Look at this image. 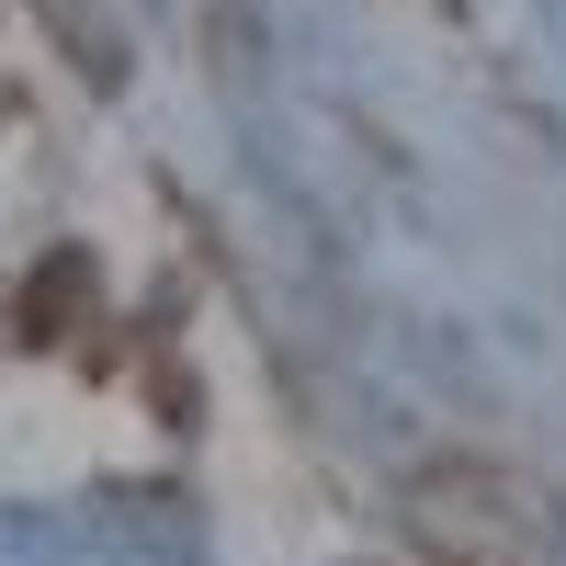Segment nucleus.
I'll return each instance as SVG.
<instances>
[{
	"mask_svg": "<svg viewBox=\"0 0 566 566\" xmlns=\"http://www.w3.org/2000/svg\"><path fill=\"white\" fill-rule=\"evenodd\" d=\"M91 328V261L80 250H45L23 283H12V340L23 352H69Z\"/></svg>",
	"mask_w": 566,
	"mask_h": 566,
	"instance_id": "f03ea898",
	"label": "nucleus"
},
{
	"mask_svg": "<svg viewBox=\"0 0 566 566\" xmlns=\"http://www.w3.org/2000/svg\"><path fill=\"white\" fill-rule=\"evenodd\" d=\"M419 533H431L453 566H510L522 555V488L510 476H476V464H431L419 476Z\"/></svg>",
	"mask_w": 566,
	"mask_h": 566,
	"instance_id": "f257e3e1",
	"label": "nucleus"
}]
</instances>
